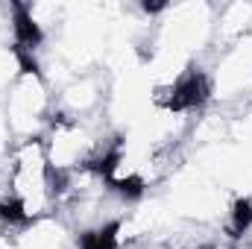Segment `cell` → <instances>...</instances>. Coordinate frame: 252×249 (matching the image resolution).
Here are the masks:
<instances>
[{
  "instance_id": "5",
  "label": "cell",
  "mask_w": 252,
  "mask_h": 249,
  "mask_svg": "<svg viewBox=\"0 0 252 249\" xmlns=\"http://www.w3.org/2000/svg\"><path fill=\"white\" fill-rule=\"evenodd\" d=\"M12 147H15V135H12V129L6 124V115H3V106H0V170H3V164H6Z\"/></svg>"
},
{
  "instance_id": "6",
  "label": "cell",
  "mask_w": 252,
  "mask_h": 249,
  "mask_svg": "<svg viewBox=\"0 0 252 249\" xmlns=\"http://www.w3.org/2000/svg\"><path fill=\"white\" fill-rule=\"evenodd\" d=\"M244 41H247V44H250V47H252V24H250V32L244 35Z\"/></svg>"
},
{
  "instance_id": "3",
  "label": "cell",
  "mask_w": 252,
  "mask_h": 249,
  "mask_svg": "<svg viewBox=\"0 0 252 249\" xmlns=\"http://www.w3.org/2000/svg\"><path fill=\"white\" fill-rule=\"evenodd\" d=\"M27 64H30V59L24 56V50L15 41H0V100L15 85V79L24 73Z\"/></svg>"
},
{
  "instance_id": "4",
  "label": "cell",
  "mask_w": 252,
  "mask_h": 249,
  "mask_svg": "<svg viewBox=\"0 0 252 249\" xmlns=\"http://www.w3.org/2000/svg\"><path fill=\"white\" fill-rule=\"evenodd\" d=\"M15 32H18V15H15V6L0 3V41H15Z\"/></svg>"
},
{
  "instance_id": "1",
  "label": "cell",
  "mask_w": 252,
  "mask_h": 249,
  "mask_svg": "<svg viewBox=\"0 0 252 249\" xmlns=\"http://www.w3.org/2000/svg\"><path fill=\"white\" fill-rule=\"evenodd\" d=\"M47 161L56 173V179H64L79 170L103 167L112 144H115V129L106 124V118H67L56 115V121L41 138Z\"/></svg>"
},
{
  "instance_id": "2",
  "label": "cell",
  "mask_w": 252,
  "mask_h": 249,
  "mask_svg": "<svg viewBox=\"0 0 252 249\" xmlns=\"http://www.w3.org/2000/svg\"><path fill=\"white\" fill-rule=\"evenodd\" d=\"M6 124L12 129L15 141H41L50 124L56 121V88L53 82L35 67L27 64L15 85L0 100Z\"/></svg>"
}]
</instances>
